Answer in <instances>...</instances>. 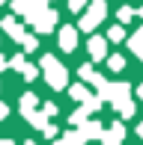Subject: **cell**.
Segmentation results:
<instances>
[{
    "instance_id": "7a4b0ae2",
    "label": "cell",
    "mask_w": 143,
    "mask_h": 145,
    "mask_svg": "<svg viewBox=\"0 0 143 145\" xmlns=\"http://www.w3.org/2000/svg\"><path fill=\"white\" fill-rule=\"evenodd\" d=\"M42 68H45V77H48V83L54 89H63V86H66V68H63L54 56H45L42 59Z\"/></svg>"
},
{
    "instance_id": "8992f818",
    "label": "cell",
    "mask_w": 143,
    "mask_h": 145,
    "mask_svg": "<svg viewBox=\"0 0 143 145\" xmlns=\"http://www.w3.org/2000/svg\"><path fill=\"white\" fill-rule=\"evenodd\" d=\"M3 30L9 33V36L15 39V42H24V39H27V33H24V27H21V24H18L15 18H12V15H9V18H3Z\"/></svg>"
},
{
    "instance_id": "3957f363",
    "label": "cell",
    "mask_w": 143,
    "mask_h": 145,
    "mask_svg": "<svg viewBox=\"0 0 143 145\" xmlns=\"http://www.w3.org/2000/svg\"><path fill=\"white\" fill-rule=\"evenodd\" d=\"M27 21L33 24V27H36L39 33H48V30H54V27H57V12H54V9H48V6H45V9H39V12H33V15H30Z\"/></svg>"
},
{
    "instance_id": "5b68a950",
    "label": "cell",
    "mask_w": 143,
    "mask_h": 145,
    "mask_svg": "<svg viewBox=\"0 0 143 145\" xmlns=\"http://www.w3.org/2000/svg\"><path fill=\"white\" fill-rule=\"evenodd\" d=\"M60 48L63 50H75L77 48V30L75 27H63L60 30Z\"/></svg>"
},
{
    "instance_id": "9a60e30c",
    "label": "cell",
    "mask_w": 143,
    "mask_h": 145,
    "mask_svg": "<svg viewBox=\"0 0 143 145\" xmlns=\"http://www.w3.org/2000/svg\"><path fill=\"white\" fill-rule=\"evenodd\" d=\"M6 65H9V62H6V59H3V56H0V71H3V68H6Z\"/></svg>"
},
{
    "instance_id": "5bb4252c",
    "label": "cell",
    "mask_w": 143,
    "mask_h": 145,
    "mask_svg": "<svg viewBox=\"0 0 143 145\" xmlns=\"http://www.w3.org/2000/svg\"><path fill=\"white\" fill-rule=\"evenodd\" d=\"M83 6H87V0H69V9L72 12H81Z\"/></svg>"
},
{
    "instance_id": "4fadbf2b",
    "label": "cell",
    "mask_w": 143,
    "mask_h": 145,
    "mask_svg": "<svg viewBox=\"0 0 143 145\" xmlns=\"http://www.w3.org/2000/svg\"><path fill=\"white\" fill-rule=\"evenodd\" d=\"M110 68H113V71H119V68H125V59H122V56H110Z\"/></svg>"
},
{
    "instance_id": "8fae6325",
    "label": "cell",
    "mask_w": 143,
    "mask_h": 145,
    "mask_svg": "<svg viewBox=\"0 0 143 145\" xmlns=\"http://www.w3.org/2000/svg\"><path fill=\"white\" fill-rule=\"evenodd\" d=\"M125 39V30L116 24V27H110V33H107V42H122Z\"/></svg>"
},
{
    "instance_id": "e0dca14e",
    "label": "cell",
    "mask_w": 143,
    "mask_h": 145,
    "mask_svg": "<svg viewBox=\"0 0 143 145\" xmlns=\"http://www.w3.org/2000/svg\"><path fill=\"white\" fill-rule=\"evenodd\" d=\"M134 15H140V18H143V6H140V9H137V12H134Z\"/></svg>"
},
{
    "instance_id": "6da1fadb",
    "label": "cell",
    "mask_w": 143,
    "mask_h": 145,
    "mask_svg": "<svg viewBox=\"0 0 143 145\" xmlns=\"http://www.w3.org/2000/svg\"><path fill=\"white\" fill-rule=\"evenodd\" d=\"M105 15H107V3L105 0H89L87 15L81 18V30H95L101 21H105Z\"/></svg>"
},
{
    "instance_id": "7c38bea8",
    "label": "cell",
    "mask_w": 143,
    "mask_h": 145,
    "mask_svg": "<svg viewBox=\"0 0 143 145\" xmlns=\"http://www.w3.org/2000/svg\"><path fill=\"white\" fill-rule=\"evenodd\" d=\"M119 139H122V127H119V124H116V127H113V130H110V133H107V139H105V142H107V145H116Z\"/></svg>"
},
{
    "instance_id": "2e32d148",
    "label": "cell",
    "mask_w": 143,
    "mask_h": 145,
    "mask_svg": "<svg viewBox=\"0 0 143 145\" xmlns=\"http://www.w3.org/2000/svg\"><path fill=\"white\" fill-rule=\"evenodd\" d=\"M6 116V107H3V104H0V118H3Z\"/></svg>"
},
{
    "instance_id": "277c9868",
    "label": "cell",
    "mask_w": 143,
    "mask_h": 145,
    "mask_svg": "<svg viewBox=\"0 0 143 145\" xmlns=\"http://www.w3.org/2000/svg\"><path fill=\"white\" fill-rule=\"evenodd\" d=\"M45 6H48V0H12V9H15V15H24V18H30L33 12L45 9Z\"/></svg>"
},
{
    "instance_id": "9c48e42d",
    "label": "cell",
    "mask_w": 143,
    "mask_h": 145,
    "mask_svg": "<svg viewBox=\"0 0 143 145\" xmlns=\"http://www.w3.org/2000/svg\"><path fill=\"white\" fill-rule=\"evenodd\" d=\"M128 44H131V50H134V54H137V56L143 59V27H140L137 33H134L131 39H128Z\"/></svg>"
},
{
    "instance_id": "d6986e66",
    "label": "cell",
    "mask_w": 143,
    "mask_h": 145,
    "mask_svg": "<svg viewBox=\"0 0 143 145\" xmlns=\"http://www.w3.org/2000/svg\"><path fill=\"white\" fill-rule=\"evenodd\" d=\"M0 3H6V0H0Z\"/></svg>"
},
{
    "instance_id": "ac0fdd59",
    "label": "cell",
    "mask_w": 143,
    "mask_h": 145,
    "mask_svg": "<svg viewBox=\"0 0 143 145\" xmlns=\"http://www.w3.org/2000/svg\"><path fill=\"white\" fill-rule=\"evenodd\" d=\"M137 95H140V98H143V86H140V89H137Z\"/></svg>"
},
{
    "instance_id": "52a82bcc",
    "label": "cell",
    "mask_w": 143,
    "mask_h": 145,
    "mask_svg": "<svg viewBox=\"0 0 143 145\" xmlns=\"http://www.w3.org/2000/svg\"><path fill=\"white\" fill-rule=\"evenodd\" d=\"M89 54H93L95 59H105V54H107V39L93 36V39H89Z\"/></svg>"
},
{
    "instance_id": "ba28073f",
    "label": "cell",
    "mask_w": 143,
    "mask_h": 145,
    "mask_svg": "<svg viewBox=\"0 0 143 145\" xmlns=\"http://www.w3.org/2000/svg\"><path fill=\"white\" fill-rule=\"evenodd\" d=\"M12 68H15V71H21L27 80H33V77H36V68H33V65H30L24 56H15V59H12Z\"/></svg>"
},
{
    "instance_id": "30bf717a",
    "label": "cell",
    "mask_w": 143,
    "mask_h": 145,
    "mask_svg": "<svg viewBox=\"0 0 143 145\" xmlns=\"http://www.w3.org/2000/svg\"><path fill=\"white\" fill-rule=\"evenodd\" d=\"M116 18H119V27H122V24H128V21L134 18V9H131V6H119V12H116Z\"/></svg>"
}]
</instances>
